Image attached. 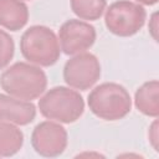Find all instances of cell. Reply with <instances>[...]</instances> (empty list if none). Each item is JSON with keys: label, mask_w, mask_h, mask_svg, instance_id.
<instances>
[{"label": "cell", "mask_w": 159, "mask_h": 159, "mask_svg": "<svg viewBox=\"0 0 159 159\" xmlns=\"http://www.w3.org/2000/svg\"><path fill=\"white\" fill-rule=\"evenodd\" d=\"M0 86L12 97L32 101L45 92L47 77L40 66L30 62H16L1 73Z\"/></svg>", "instance_id": "6da1fadb"}, {"label": "cell", "mask_w": 159, "mask_h": 159, "mask_svg": "<svg viewBox=\"0 0 159 159\" xmlns=\"http://www.w3.org/2000/svg\"><path fill=\"white\" fill-rule=\"evenodd\" d=\"M40 113L58 123L70 124L81 118L84 112V101L80 92L71 87L56 86L39 99Z\"/></svg>", "instance_id": "7a4b0ae2"}, {"label": "cell", "mask_w": 159, "mask_h": 159, "mask_svg": "<svg viewBox=\"0 0 159 159\" xmlns=\"http://www.w3.org/2000/svg\"><path fill=\"white\" fill-rule=\"evenodd\" d=\"M91 112L104 120H119L132 109L129 92L119 83L104 82L94 87L87 98Z\"/></svg>", "instance_id": "3957f363"}, {"label": "cell", "mask_w": 159, "mask_h": 159, "mask_svg": "<svg viewBox=\"0 0 159 159\" xmlns=\"http://www.w3.org/2000/svg\"><path fill=\"white\" fill-rule=\"evenodd\" d=\"M20 50L25 60L41 67L55 65L61 55V47L56 34L47 26H30L21 36Z\"/></svg>", "instance_id": "277c9868"}, {"label": "cell", "mask_w": 159, "mask_h": 159, "mask_svg": "<svg viewBox=\"0 0 159 159\" xmlns=\"http://www.w3.org/2000/svg\"><path fill=\"white\" fill-rule=\"evenodd\" d=\"M147 20L145 9L134 1L112 2L104 14V24L109 32L119 37H129L142 30Z\"/></svg>", "instance_id": "5b68a950"}, {"label": "cell", "mask_w": 159, "mask_h": 159, "mask_svg": "<svg viewBox=\"0 0 159 159\" xmlns=\"http://www.w3.org/2000/svg\"><path fill=\"white\" fill-rule=\"evenodd\" d=\"M101 77V63L89 52L73 55L63 66V80L71 88L87 91L92 88Z\"/></svg>", "instance_id": "8992f818"}, {"label": "cell", "mask_w": 159, "mask_h": 159, "mask_svg": "<svg viewBox=\"0 0 159 159\" xmlns=\"http://www.w3.org/2000/svg\"><path fill=\"white\" fill-rule=\"evenodd\" d=\"M67 130L56 122L43 120L39 123L31 133V145L34 150L45 158L60 157L67 148Z\"/></svg>", "instance_id": "52a82bcc"}, {"label": "cell", "mask_w": 159, "mask_h": 159, "mask_svg": "<svg viewBox=\"0 0 159 159\" xmlns=\"http://www.w3.org/2000/svg\"><path fill=\"white\" fill-rule=\"evenodd\" d=\"M96 29L89 22L70 19L58 30V42L65 55L72 56L86 52L96 41Z\"/></svg>", "instance_id": "ba28073f"}, {"label": "cell", "mask_w": 159, "mask_h": 159, "mask_svg": "<svg viewBox=\"0 0 159 159\" xmlns=\"http://www.w3.org/2000/svg\"><path fill=\"white\" fill-rule=\"evenodd\" d=\"M36 117V107L31 101L19 99L0 93V120L16 125H27Z\"/></svg>", "instance_id": "9c48e42d"}, {"label": "cell", "mask_w": 159, "mask_h": 159, "mask_svg": "<svg viewBox=\"0 0 159 159\" xmlns=\"http://www.w3.org/2000/svg\"><path fill=\"white\" fill-rule=\"evenodd\" d=\"M29 21V7L22 0H0V26L19 31Z\"/></svg>", "instance_id": "30bf717a"}, {"label": "cell", "mask_w": 159, "mask_h": 159, "mask_svg": "<svg viewBox=\"0 0 159 159\" xmlns=\"http://www.w3.org/2000/svg\"><path fill=\"white\" fill-rule=\"evenodd\" d=\"M134 104L144 116L157 118L159 116V82L153 80L143 83L135 91Z\"/></svg>", "instance_id": "8fae6325"}, {"label": "cell", "mask_w": 159, "mask_h": 159, "mask_svg": "<svg viewBox=\"0 0 159 159\" xmlns=\"http://www.w3.org/2000/svg\"><path fill=\"white\" fill-rule=\"evenodd\" d=\"M24 144V133L12 123L0 120V157H12Z\"/></svg>", "instance_id": "7c38bea8"}, {"label": "cell", "mask_w": 159, "mask_h": 159, "mask_svg": "<svg viewBox=\"0 0 159 159\" xmlns=\"http://www.w3.org/2000/svg\"><path fill=\"white\" fill-rule=\"evenodd\" d=\"M72 12L81 20H98L107 6V0H70Z\"/></svg>", "instance_id": "4fadbf2b"}, {"label": "cell", "mask_w": 159, "mask_h": 159, "mask_svg": "<svg viewBox=\"0 0 159 159\" xmlns=\"http://www.w3.org/2000/svg\"><path fill=\"white\" fill-rule=\"evenodd\" d=\"M15 53V43L12 37L0 29V70L5 68L12 60Z\"/></svg>", "instance_id": "5bb4252c"}, {"label": "cell", "mask_w": 159, "mask_h": 159, "mask_svg": "<svg viewBox=\"0 0 159 159\" xmlns=\"http://www.w3.org/2000/svg\"><path fill=\"white\" fill-rule=\"evenodd\" d=\"M148 137H149V142L152 144V147L154 148L155 152H158V143H159V137H158V120L155 119L152 125L149 127V132H148Z\"/></svg>", "instance_id": "9a60e30c"}, {"label": "cell", "mask_w": 159, "mask_h": 159, "mask_svg": "<svg viewBox=\"0 0 159 159\" xmlns=\"http://www.w3.org/2000/svg\"><path fill=\"white\" fill-rule=\"evenodd\" d=\"M149 32L152 35V37L158 41V14L154 12L152 16H150V20H149Z\"/></svg>", "instance_id": "2e32d148"}, {"label": "cell", "mask_w": 159, "mask_h": 159, "mask_svg": "<svg viewBox=\"0 0 159 159\" xmlns=\"http://www.w3.org/2000/svg\"><path fill=\"white\" fill-rule=\"evenodd\" d=\"M138 4L140 5H148V6H152V5H155L158 2V0H135Z\"/></svg>", "instance_id": "e0dca14e"}]
</instances>
